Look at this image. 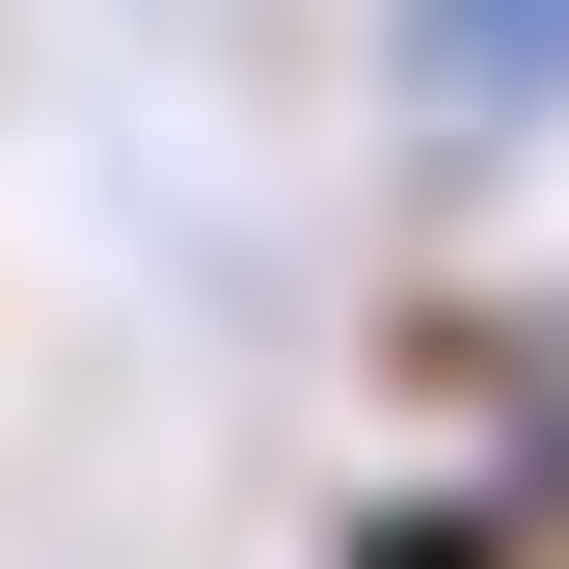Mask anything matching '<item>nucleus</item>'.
Segmentation results:
<instances>
[{
  "label": "nucleus",
  "instance_id": "nucleus-2",
  "mask_svg": "<svg viewBox=\"0 0 569 569\" xmlns=\"http://www.w3.org/2000/svg\"><path fill=\"white\" fill-rule=\"evenodd\" d=\"M407 82H435L461 136H542L569 109V0H407Z\"/></svg>",
  "mask_w": 569,
  "mask_h": 569
},
{
  "label": "nucleus",
  "instance_id": "nucleus-1",
  "mask_svg": "<svg viewBox=\"0 0 569 569\" xmlns=\"http://www.w3.org/2000/svg\"><path fill=\"white\" fill-rule=\"evenodd\" d=\"M326 569H569V461H407L326 516Z\"/></svg>",
  "mask_w": 569,
  "mask_h": 569
}]
</instances>
